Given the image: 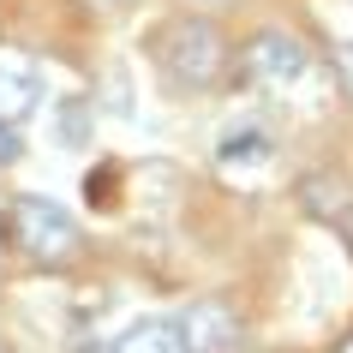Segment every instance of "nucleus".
Instances as JSON below:
<instances>
[{"instance_id": "nucleus-12", "label": "nucleus", "mask_w": 353, "mask_h": 353, "mask_svg": "<svg viewBox=\"0 0 353 353\" xmlns=\"http://www.w3.org/2000/svg\"><path fill=\"white\" fill-rule=\"evenodd\" d=\"M204 6H228V0H204Z\"/></svg>"}, {"instance_id": "nucleus-9", "label": "nucleus", "mask_w": 353, "mask_h": 353, "mask_svg": "<svg viewBox=\"0 0 353 353\" xmlns=\"http://www.w3.org/2000/svg\"><path fill=\"white\" fill-rule=\"evenodd\" d=\"M6 162H19V126L12 120H0V168Z\"/></svg>"}, {"instance_id": "nucleus-6", "label": "nucleus", "mask_w": 353, "mask_h": 353, "mask_svg": "<svg viewBox=\"0 0 353 353\" xmlns=\"http://www.w3.org/2000/svg\"><path fill=\"white\" fill-rule=\"evenodd\" d=\"M276 156V144H270V132H263V120H228L222 144H216V162L228 168V174H245V168H263Z\"/></svg>"}, {"instance_id": "nucleus-8", "label": "nucleus", "mask_w": 353, "mask_h": 353, "mask_svg": "<svg viewBox=\"0 0 353 353\" xmlns=\"http://www.w3.org/2000/svg\"><path fill=\"white\" fill-rule=\"evenodd\" d=\"M335 78H341V90H347V102H353V42L335 48Z\"/></svg>"}, {"instance_id": "nucleus-7", "label": "nucleus", "mask_w": 353, "mask_h": 353, "mask_svg": "<svg viewBox=\"0 0 353 353\" xmlns=\"http://www.w3.org/2000/svg\"><path fill=\"white\" fill-rule=\"evenodd\" d=\"M114 353H186V341H180V323L150 317V323H132V330L114 341Z\"/></svg>"}, {"instance_id": "nucleus-13", "label": "nucleus", "mask_w": 353, "mask_h": 353, "mask_svg": "<svg viewBox=\"0 0 353 353\" xmlns=\"http://www.w3.org/2000/svg\"><path fill=\"white\" fill-rule=\"evenodd\" d=\"M347 228H353V210H347Z\"/></svg>"}, {"instance_id": "nucleus-3", "label": "nucleus", "mask_w": 353, "mask_h": 353, "mask_svg": "<svg viewBox=\"0 0 353 353\" xmlns=\"http://www.w3.org/2000/svg\"><path fill=\"white\" fill-rule=\"evenodd\" d=\"M240 66L258 78V84H270V90H294V84L312 78V48H305L294 30H258V37L245 42Z\"/></svg>"}, {"instance_id": "nucleus-11", "label": "nucleus", "mask_w": 353, "mask_h": 353, "mask_svg": "<svg viewBox=\"0 0 353 353\" xmlns=\"http://www.w3.org/2000/svg\"><path fill=\"white\" fill-rule=\"evenodd\" d=\"M335 353H353V335H347V341H341V347H335Z\"/></svg>"}, {"instance_id": "nucleus-10", "label": "nucleus", "mask_w": 353, "mask_h": 353, "mask_svg": "<svg viewBox=\"0 0 353 353\" xmlns=\"http://www.w3.org/2000/svg\"><path fill=\"white\" fill-rule=\"evenodd\" d=\"M84 6H102V12H108V6H126V0H84Z\"/></svg>"}, {"instance_id": "nucleus-4", "label": "nucleus", "mask_w": 353, "mask_h": 353, "mask_svg": "<svg viewBox=\"0 0 353 353\" xmlns=\"http://www.w3.org/2000/svg\"><path fill=\"white\" fill-rule=\"evenodd\" d=\"M174 323H180V341H186V353H228V347H234V335H240V317L228 312V305H216V299H198V305H186Z\"/></svg>"}, {"instance_id": "nucleus-2", "label": "nucleus", "mask_w": 353, "mask_h": 353, "mask_svg": "<svg viewBox=\"0 0 353 353\" xmlns=\"http://www.w3.org/2000/svg\"><path fill=\"white\" fill-rule=\"evenodd\" d=\"M6 234L30 263H66L78 252V222L54 198H12L6 204Z\"/></svg>"}, {"instance_id": "nucleus-5", "label": "nucleus", "mask_w": 353, "mask_h": 353, "mask_svg": "<svg viewBox=\"0 0 353 353\" xmlns=\"http://www.w3.org/2000/svg\"><path fill=\"white\" fill-rule=\"evenodd\" d=\"M37 102H42V72H37V60L19 54V48H0V120H12V126H19Z\"/></svg>"}, {"instance_id": "nucleus-1", "label": "nucleus", "mask_w": 353, "mask_h": 353, "mask_svg": "<svg viewBox=\"0 0 353 353\" xmlns=\"http://www.w3.org/2000/svg\"><path fill=\"white\" fill-rule=\"evenodd\" d=\"M156 66L180 90H210L228 72V42L210 19H168L156 30Z\"/></svg>"}]
</instances>
